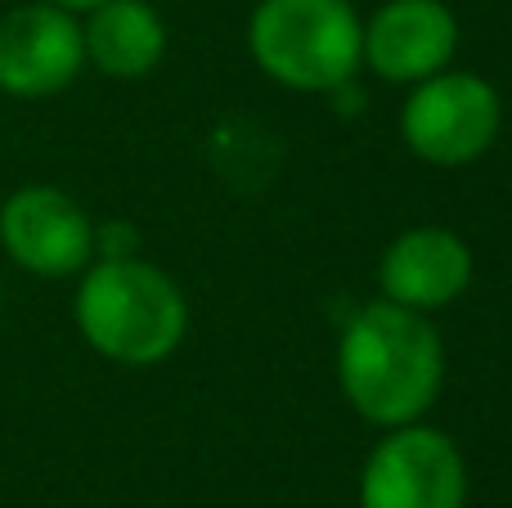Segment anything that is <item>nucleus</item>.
<instances>
[{"instance_id":"1","label":"nucleus","mask_w":512,"mask_h":508,"mask_svg":"<svg viewBox=\"0 0 512 508\" xmlns=\"http://www.w3.org/2000/svg\"><path fill=\"white\" fill-rule=\"evenodd\" d=\"M342 392L369 423L405 428L436 401L445 378V351L418 311L373 302L346 324L337 347Z\"/></svg>"},{"instance_id":"2","label":"nucleus","mask_w":512,"mask_h":508,"mask_svg":"<svg viewBox=\"0 0 512 508\" xmlns=\"http://www.w3.org/2000/svg\"><path fill=\"white\" fill-rule=\"evenodd\" d=\"M77 324L99 356L117 365H158L185 338V297L162 270L108 257L81 279Z\"/></svg>"},{"instance_id":"3","label":"nucleus","mask_w":512,"mask_h":508,"mask_svg":"<svg viewBox=\"0 0 512 508\" xmlns=\"http://www.w3.org/2000/svg\"><path fill=\"white\" fill-rule=\"evenodd\" d=\"M252 54L283 86L333 90L360 68V23L346 0H261Z\"/></svg>"},{"instance_id":"4","label":"nucleus","mask_w":512,"mask_h":508,"mask_svg":"<svg viewBox=\"0 0 512 508\" xmlns=\"http://www.w3.org/2000/svg\"><path fill=\"white\" fill-rule=\"evenodd\" d=\"M405 144L423 162L436 167H463L481 158L499 131V95L472 72H450V77H427L409 95L400 113Z\"/></svg>"},{"instance_id":"5","label":"nucleus","mask_w":512,"mask_h":508,"mask_svg":"<svg viewBox=\"0 0 512 508\" xmlns=\"http://www.w3.org/2000/svg\"><path fill=\"white\" fill-rule=\"evenodd\" d=\"M468 473L454 441L436 428H400L364 464V508H463Z\"/></svg>"},{"instance_id":"6","label":"nucleus","mask_w":512,"mask_h":508,"mask_svg":"<svg viewBox=\"0 0 512 508\" xmlns=\"http://www.w3.org/2000/svg\"><path fill=\"white\" fill-rule=\"evenodd\" d=\"M86 63V41L59 5H23L0 18V90L9 95H54Z\"/></svg>"},{"instance_id":"7","label":"nucleus","mask_w":512,"mask_h":508,"mask_svg":"<svg viewBox=\"0 0 512 508\" xmlns=\"http://www.w3.org/2000/svg\"><path fill=\"white\" fill-rule=\"evenodd\" d=\"M0 243L23 270L72 275L90 261L95 230L68 194L50 185H27L0 207Z\"/></svg>"},{"instance_id":"8","label":"nucleus","mask_w":512,"mask_h":508,"mask_svg":"<svg viewBox=\"0 0 512 508\" xmlns=\"http://www.w3.org/2000/svg\"><path fill=\"white\" fill-rule=\"evenodd\" d=\"M459 23L441 0H387L360 32V59L387 81H427L450 63Z\"/></svg>"},{"instance_id":"9","label":"nucleus","mask_w":512,"mask_h":508,"mask_svg":"<svg viewBox=\"0 0 512 508\" xmlns=\"http://www.w3.org/2000/svg\"><path fill=\"white\" fill-rule=\"evenodd\" d=\"M382 293L409 311L450 306L472 284V252L450 230H409L382 257Z\"/></svg>"},{"instance_id":"10","label":"nucleus","mask_w":512,"mask_h":508,"mask_svg":"<svg viewBox=\"0 0 512 508\" xmlns=\"http://www.w3.org/2000/svg\"><path fill=\"white\" fill-rule=\"evenodd\" d=\"M81 41L108 77L131 81L158 68L162 50H167V27L144 0H104L95 5Z\"/></svg>"},{"instance_id":"11","label":"nucleus","mask_w":512,"mask_h":508,"mask_svg":"<svg viewBox=\"0 0 512 508\" xmlns=\"http://www.w3.org/2000/svg\"><path fill=\"white\" fill-rule=\"evenodd\" d=\"M50 5H59V9H95V5H104V0H50Z\"/></svg>"}]
</instances>
